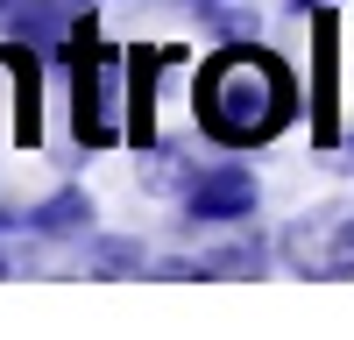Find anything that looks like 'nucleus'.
Here are the masks:
<instances>
[{"mask_svg":"<svg viewBox=\"0 0 354 340\" xmlns=\"http://www.w3.org/2000/svg\"><path fill=\"white\" fill-rule=\"evenodd\" d=\"M71 113L85 142L113 135V57L93 50V28H78V43H71Z\"/></svg>","mask_w":354,"mask_h":340,"instance_id":"nucleus-2","label":"nucleus"},{"mask_svg":"<svg viewBox=\"0 0 354 340\" xmlns=\"http://www.w3.org/2000/svg\"><path fill=\"white\" fill-rule=\"evenodd\" d=\"M198 121L220 142H262L290 121V78L277 57L262 50H227L220 64H205L198 85Z\"/></svg>","mask_w":354,"mask_h":340,"instance_id":"nucleus-1","label":"nucleus"},{"mask_svg":"<svg viewBox=\"0 0 354 340\" xmlns=\"http://www.w3.org/2000/svg\"><path fill=\"white\" fill-rule=\"evenodd\" d=\"M283 255H290L305 276H347V270H354V213H319V227H312V213H305V227L283 241Z\"/></svg>","mask_w":354,"mask_h":340,"instance_id":"nucleus-3","label":"nucleus"},{"mask_svg":"<svg viewBox=\"0 0 354 340\" xmlns=\"http://www.w3.org/2000/svg\"><path fill=\"white\" fill-rule=\"evenodd\" d=\"M255 213V178L241 163H220L192 185V220H248Z\"/></svg>","mask_w":354,"mask_h":340,"instance_id":"nucleus-4","label":"nucleus"},{"mask_svg":"<svg viewBox=\"0 0 354 340\" xmlns=\"http://www.w3.org/2000/svg\"><path fill=\"white\" fill-rule=\"evenodd\" d=\"M163 57H177V50L135 57V85H128V128H135V142H149V128H156V64Z\"/></svg>","mask_w":354,"mask_h":340,"instance_id":"nucleus-5","label":"nucleus"}]
</instances>
